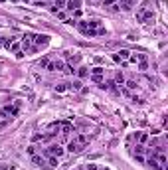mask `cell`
I'll return each instance as SVG.
<instances>
[{
    "instance_id": "obj_12",
    "label": "cell",
    "mask_w": 168,
    "mask_h": 170,
    "mask_svg": "<svg viewBox=\"0 0 168 170\" xmlns=\"http://www.w3.org/2000/svg\"><path fill=\"white\" fill-rule=\"evenodd\" d=\"M65 2H67V0H56V4L52 6V12L56 14L58 10H61V8H65Z\"/></svg>"
},
{
    "instance_id": "obj_11",
    "label": "cell",
    "mask_w": 168,
    "mask_h": 170,
    "mask_svg": "<svg viewBox=\"0 0 168 170\" xmlns=\"http://www.w3.org/2000/svg\"><path fill=\"white\" fill-rule=\"evenodd\" d=\"M144 152L150 154V148H146L144 144H136V146H135V154H144Z\"/></svg>"
},
{
    "instance_id": "obj_21",
    "label": "cell",
    "mask_w": 168,
    "mask_h": 170,
    "mask_svg": "<svg viewBox=\"0 0 168 170\" xmlns=\"http://www.w3.org/2000/svg\"><path fill=\"white\" fill-rule=\"evenodd\" d=\"M127 89H136V81H125Z\"/></svg>"
},
{
    "instance_id": "obj_24",
    "label": "cell",
    "mask_w": 168,
    "mask_h": 170,
    "mask_svg": "<svg viewBox=\"0 0 168 170\" xmlns=\"http://www.w3.org/2000/svg\"><path fill=\"white\" fill-rule=\"evenodd\" d=\"M81 8H77V10H73V20H77V18H81Z\"/></svg>"
},
{
    "instance_id": "obj_17",
    "label": "cell",
    "mask_w": 168,
    "mask_h": 170,
    "mask_svg": "<svg viewBox=\"0 0 168 170\" xmlns=\"http://www.w3.org/2000/svg\"><path fill=\"white\" fill-rule=\"evenodd\" d=\"M115 83H117V85H125V75H123L121 71L115 75Z\"/></svg>"
},
{
    "instance_id": "obj_5",
    "label": "cell",
    "mask_w": 168,
    "mask_h": 170,
    "mask_svg": "<svg viewBox=\"0 0 168 170\" xmlns=\"http://www.w3.org/2000/svg\"><path fill=\"white\" fill-rule=\"evenodd\" d=\"M32 162L36 164V166H40V168H50V166H48V160H45L42 154H34V156H32Z\"/></svg>"
},
{
    "instance_id": "obj_30",
    "label": "cell",
    "mask_w": 168,
    "mask_h": 170,
    "mask_svg": "<svg viewBox=\"0 0 168 170\" xmlns=\"http://www.w3.org/2000/svg\"><path fill=\"white\" fill-rule=\"evenodd\" d=\"M135 158H136V162H144V158H142V154H135Z\"/></svg>"
},
{
    "instance_id": "obj_14",
    "label": "cell",
    "mask_w": 168,
    "mask_h": 170,
    "mask_svg": "<svg viewBox=\"0 0 168 170\" xmlns=\"http://www.w3.org/2000/svg\"><path fill=\"white\" fill-rule=\"evenodd\" d=\"M67 89H73V91H81V81H73V83H67Z\"/></svg>"
},
{
    "instance_id": "obj_7",
    "label": "cell",
    "mask_w": 168,
    "mask_h": 170,
    "mask_svg": "<svg viewBox=\"0 0 168 170\" xmlns=\"http://www.w3.org/2000/svg\"><path fill=\"white\" fill-rule=\"evenodd\" d=\"M18 107H20V103H16V105H6V107H2V109L8 113V117H16V115H18Z\"/></svg>"
},
{
    "instance_id": "obj_26",
    "label": "cell",
    "mask_w": 168,
    "mask_h": 170,
    "mask_svg": "<svg viewBox=\"0 0 168 170\" xmlns=\"http://www.w3.org/2000/svg\"><path fill=\"white\" fill-rule=\"evenodd\" d=\"M56 14H58V18H59V20H67V18H65V12H63V10H58Z\"/></svg>"
},
{
    "instance_id": "obj_25",
    "label": "cell",
    "mask_w": 168,
    "mask_h": 170,
    "mask_svg": "<svg viewBox=\"0 0 168 170\" xmlns=\"http://www.w3.org/2000/svg\"><path fill=\"white\" fill-rule=\"evenodd\" d=\"M26 152L30 154V156H34V154H36V146H34V144H32V146H28V148H26Z\"/></svg>"
},
{
    "instance_id": "obj_20",
    "label": "cell",
    "mask_w": 168,
    "mask_h": 170,
    "mask_svg": "<svg viewBox=\"0 0 168 170\" xmlns=\"http://www.w3.org/2000/svg\"><path fill=\"white\" fill-rule=\"evenodd\" d=\"M77 30L81 34H85V30H87V22H77Z\"/></svg>"
},
{
    "instance_id": "obj_3",
    "label": "cell",
    "mask_w": 168,
    "mask_h": 170,
    "mask_svg": "<svg viewBox=\"0 0 168 170\" xmlns=\"http://www.w3.org/2000/svg\"><path fill=\"white\" fill-rule=\"evenodd\" d=\"M32 40H34V46L38 48V50L50 44V36H48V34H38V36H34Z\"/></svg>"
},
{
    "instance_id": "obj_9",
    "label": "cell",
    "mask_w": 168,
    "mask_h": 170,
    "mask_svg": "<svg viewBox=\"0 0 168 170\" xmlns=\"http://www.w3.org/2000/svg\"><path fill=\"white\" fill-rule=\"evenodd\" d=\"M135 138H136L138 144H146L149 143V135H146V133H135Z\"/></svg>"
},
{
    "instance_id": "obj_13",
    "label": "cell",
    "mask_w": 168,
    "mask_h": 170,
    "mask_svg": "<svg viewBox=\"0 0 168 170\" xmlns=\"http://www.w3.org/2000/svg\"><path fill=\"white\" fill-rule=\"evenodd\" d=\"M75 71H77V77H81V79L89 75V69H87V67H83V66H81V67H77Z\"/></svg>"
},
{
    "instance_id": "obj_27",
    "label": "cell",
    "mask_w": 168,
    "mask_h": 170,
    "mask_svg": "<svg viewBox=\"0 0 168 170\" xmlns=\"http://www.w3.org/2000/svg\"><path fill=\"white\" fill-rule=\"evenodd\" d=\"M48 63H50V59H48V58H44V59H42V61H40V67H45V66H48Z\"/></svg>"
},
{
    "instance_id": "obj_19",
    "label": "cell",
    "mask_w": 168,
    "mask_h": 170,
    "mask_svg": "<svg viewBox=\"0 0 168 170\" xmlns=\"http://www.w3.org/2000/svg\"><path fill=\"white\" fill-rule=\"evenodd\" d=\"M103 71H105V67L97 66V67H93V69H91V75H103Z\"/></svg>"
},
{
    "instance_id": "obj_18",
    "label": "cell",
    "mask_w": 168,
    "mask_h": 170,
    "mask_svg": "<svg viewBox=\"0 0 168 170\" xmlns=\"http://www.w3.org/2000/svg\"><path fill=\"white\" fill-rule=\"evenodd\" d=\"M75 140H77L81 146H85V144H87V135H77V137H75Z\"/></svg>"
},
{
    "instance_id": "obj_29",
    "label": "cell",
    "mask_w": 168,
    "mask_h": 170,
    "mask_svg": "<svg viewBox=\"0 0 168 170\" xmlns=\"http://www.w3.org/2000/svg\"><path fill=\"white\" fill-rule=\"evenodd\" d=\"M34 4H36V6H45V0H36Z\"/></svg>"
},
{
    "instance_id": "obj_4",
    "label": "cell",
    "mask_w": 168,
    "mask_h": 170,
    "mask_svg": "<svg viewBox=\"0 0 168 170\" xmlns=\"http://www.w3.org/2000/svg\"><path fill=\"white\" fill-rule=\"evenodd\" d=\"M136 55H138V69L146 71L149 69V55L146 53H136Z\"/></svg>"
},
{
    "instance_id": "obj_34",
    "label": "cell",
    "mask_w": 168,
    "mask_h": 170,
    "mask_svg": "<svg viewBox=\"0 0 168 170\" xmlns=\"http://www.w3.org/2000/svg\"><path fill=\"white\" fill-rule=\"evenodd\" d=\"M103 170H107V168H103Z\"/></svg>"
},
{
    "instance_id": "obj_28",
    "label": "cell",
    "mask_w": 168,
    "mask_h": 170,
    "mask_svg": "<svg viewBox=\"0 0 168 170\" xmlns=\"http://www.w3.org/2000/svg\"><path fill=\"white\" fill-rule=\"evenodd\" d=\"M115 4V0H103V6H113Z\"/></svg>"
},
{
    "instance_id": "obj_31",
    "label": "cell",
    "mask_w": 168,
    "mask_h": 170,
    "mask_svg": "<svg viewBox=\"0 0 168 170\" xmlns=\"http://www.w3.org/2000/svg\"><path fill=\"white\" fill-rule=\"evenodd\" d=\"M87 170H97V164H89V166H87Z\"/></svg>"
},
{
    "instance_id": "obj_6",
    "label": "cell",
    "mask_w": 168,
    "mask_h": 170,
    "mask_svg": "<svg viewBox=\"0 0 168 170\" xmlns=\"http://www.w3.org/2000/svg\"><path fill=\"white\" fill-rule=\"evenodd\" d=\"M77 8H81V0H67L65 2V10H69V12L77 10Z\"/></svg>"
},
{
    "instance_id": "obj_35",
    "label": "cell",
    "mask_w": 168,
    "mask_h": 170,
    "mask_svg": "<svg viewBox=\"0 0 168 170\" xmlns=\"http://www.w3.org/2000/svg\"><path fill=\"white\" fill-rule=\"evenodd\" d=\"M0 2H2V0H0Z\"/></svg>"
},
{
    "instance_id": "obj_16",
    "label": "cell",
    "mask_w": 168,
    "mask_h": 170,
    "mask_svg": "<svg viewBox=\"0 0 168 170\" xmlns=\"http://www.w3.org/2000/svg\"><path fill=\"white\" fill-rule=\"evenodd\" d=\"M20 48H22V46H20L18 42H16V40H14V42H12V46L8 48V50H10V52H12V53H18V52H20Z\"/></svg>"
},
{
    "instance_id": "obj_10",
    "label": "cell",
    "mask_w": 168,
    "mask_h": 170,
    "mask_svg": "<svg viewBox=\"0 0 168 170\" xmlns=\"http://www.w3.org/2000/svg\"><path fill=\"white\" fill-rule=\"evenodd\" d=\"M146 164H149V168H152V170H166V168H162L160 164L156 162V158H154V156H150L149 160H146Z\"/></svg>"
},
{
    "instance_id": "obj_2",
    "label": "cell",
    "mask_w": 168,
    "mask_h": 170,
    "mask_svg": "<svg viewBox=\"0 0 168 170\" xmlns=\"http://www.w3.org/2000/svg\"><path fill=\"white\" fill-rule=\"evenodd\" d=\"M61 154H63V148H61L59 144H50V146H48V148L42 152V156H44V158H48V156H56V158H59Z\"/></svg>"
},
{
    "instance_id": "obj_1",
    "label": "cell",
    "mask_w": 168,
    "mask_h": 170,
    "mask_svg": "<svg viewBox=\"0 0 168 170\" xmlns=\"http://www.w3.org/2000/svg\"><path fill=\"white\" fill-rule=\"evenodd\" d=\"M136 20L138 22H144V24H149V22H154V12L149 10V8H141L138 14H136Z\"/></svg>"
},
{
    "instance_id": "obj_22",
    "label": "cell",
    "mask_w": 168,
    "mask_h": 170,
    "mask_svg": "<svg viewBox=\"0 0 168 170\" xmlns=\"http://www.w3.org/2000/svg\"><path fill=\"white\" fill-rule=\"evenodd\" d=\"M65 89H67V83H61V85H58V87H56V91H58V93H63Z\"/></svg>"
},
{
    "instance_id": "obj_32",
    "label": "cell",
    "mask_w": 168,
    "mask_h": 170,
    "mask_svg": "<svg viewBox=\"0 0 168 170\" xmlns=\"http://www.w3.org/2000/svg\"><path fill=\"white\" fill-rule=\"evenodd\" d=\"M4 127H6V121L2 119V121H0V129H4Z\"/></svg>"
},
{
    "instance_id": "obj_23",
    "label": "cell",
    "mask_w": 168,
    "mask_h": 170,
    "mask_svg": "<svg viewBox=\"0 0 168 170\" xmlns=\"http://www.w3.org/2000/svg\"><path fill=\"white\" fill-rule=\"evenodd\" d=\"M91 79H93L95 83H103V75H91Z\"/></svg>"
},
{
    "instance_id": "obj_8",
    "label": "cell",
    "mask_w": 168,
    "mask_h": 170,
    "mask_svg": "<svg viewBox=\"0 0 168 170\" xmlns=\"http://www.w3.org/2000/svg\"><path fill=\"white\" fill-rule=\"evenodd\" d=\"M67 151H69V152H79V151H83V146H81L75 138H71L69 144H67Z\"/></svg>"
},
{
    "instance_id": "obj_33",
    "label": "cell",
    "mask_w": 168,
    "mask_h": 170,
    "mask_svg": "<svg viewBox=\"0 0 168 170\" xmlns=\"http://www.w3.org/2000/svg\"><path fill=\"white\" fill-rule=\"evenodd\" d=\"M12 2H16V0H12Z\"/></svg>"
},
{
    "instance_id": "obj_15",
    "label": "cell",
    "mask_w": 168,
    "mask_h": 170,
    "mask_svg": "<svg viewBox=\"0 0 168 170\" xmlns=\"http://www.w3.org/2000/svg\"><path fill=\"white\" fill-rule=\"evenodd\" d=\"M45 160H48V166H50V168H56V166H58V158L56 156H48Z\"/></svg>"
}]
</instances>
